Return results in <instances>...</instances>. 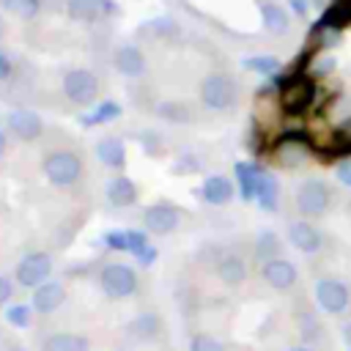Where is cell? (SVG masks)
Wrapping results in <instances>:
<instances>
[{"label":"cell","instance_id":"cell-1","mask_svg":"<svg viewBox=\"0 0 351 351\" xmlns=\"http://www.w3.org/2000/svg\"><path fill=\"white\" fill-rule=\"evenodd\" d=\"M315 96H318V88H315V82H313L310 77H304V74H296V77L285 80L282 88H280V104H282V110H285L288 115H302V112H307V110L315 104Z\"/></svg>","mask_w":351,"mask_h":351},{"label":"cell","instance_id":"cell-2","mask_svg":"<svg viewBox=\"0 0 351 351\" xmlns=\"http://www.w3.org/2000/svg\"><path fill=\"white\" fill-rule=\"evenodd\" d=\"M236 96H239V88H236L233 77H228L222 71H214V74H208L200 82V99L211 110H228V107H233L236 104Z\"/></svg>","mask_w":351,"mask_h":351},{"label":"cell","instance_id":"cell-3","mask_svg":"<svg viewBox=\"0 0 351 351\" xmlns=\"http://www.w3.org/2000/svg\"><path fill=\"white\" fill-rule=\"evenodd\" d=\"M332 203V189L321 178H307L296 189V208L302 217H321Z\"/></svg>","mask_w":351,"mask_h":351},{"label":"cell","instance_id":"cell-4","mask_svg":"<svg viewBox=\"0 0 351 351\" xmlns=\"http://www.w3.org/2000/svg\"><path fill=\"white\" fill-rule=\"evenodd\" d=\"M313 293H315L318 307H321L324 313H329V315H340V313H346V310L351 307V291H348V285H346L343 280H337V277H324V280H318L315 288H313Z\"/></svg>","mask_w":351,"mask_h":351},{"label":"cell","instance_id":"cell-5","mask_svg":"<svg viewBox=\"0 0 351 351\" xmlns=\"http://www.w3.org/2000/svg\"><path fill=\"white\" fill-rule=\"evenodd\" d=\"M44 173L55 186H71L82 176V162L74 151H52L44 159Z\"/></svg>","mask_w":351,"mask_h":351},{"label":"cell","instance_id":"cell-6","mask_svg":"<svg viewBox=\"0 0 351 351\" xmlns=\"http://www.w3.org/2000/svg\"><path fill=\"white\" fill-rule=\"evenodd\" d=\"M99 282H101V291L112 299H123V296H132L137 291V274L126 263L104 266L99 274Z\"/></svg>","mask_w":351,"mask_h":351},{"label":"cell","instance_id":"cell-7","mask_svg":"<svg viewBox=\"0 0 351 351\" xmlns=\"http://www.w3.org/2000/svg\"><path fill=\"white\" fill-rule=\"evenodd\" d=\"M310 148H313V137L304 129H291V132L277 137V159L282 165H288V167L304 162Z\"/></svg>","mask_w":351,"mask_h":351},{"label":"cell","instance_id":"cell-8","mask_svg":"<svg viewBox=\"0 0 351 351\" xmlns=\"http://www.w3.org/2000/svg\"><path fill=\"white\" fill-rule=\"evenodd\" d=\"M63 93L74 104H90L99 93V80L85 69H71L63 77Z\"/></svg>","mask_w":351,"mask_h":351},{"label":"cell","instance_id":"cell-9","mask_svg":"<svg viewBox=\"0 0 351 351\" xmlns=\"http://www.w3.org/2000/svg\"><path fill=\"white\" fill-rule=\"evenodd\" d=\"M49 271H52L49 255H47V252H30V255H25V258L19 261V266H16V280H19V285H25V288H38L41 282H47Z\"/></svg>","mask_w":351,"mask_h":351},{"label":"cell","instance_id":"cell-10","mask_svg":"<svg viewBox=\"0 0 351 351\" xmlns=\"http://www.w3.org/2000/svg\"><path fill=\"white\" fill-rule=\"evenodd\" d=\"M178 219H181L178 208L170 206V203H154V206H148L145 214H143V222H145V228H148L154 236L173 233V230L178 228Z\"/></svg>","mask_w":351,"mask_h":351},{"label":"cell","instance_id":"cell-11","mask_svg":"<svg viewBox=\"0 0 351 351\" xmlns=\"http://www.w3.org/2000/svg\"><path fill=\"white\" fill-rule=\"evenodd\" d=\"M261 274H263L266 285H271V288H277V291H288V288L296 282V277H299L296 266H293L288 258H271V261H266V263L261 266Z\"/></svg>","mask_w":351,"mask_h":351},{"label":"cell","instance_id":"cell-12","mask_svg":"<svg viewBox=\"0 0 351 351\" xmlns=\"http://www.w3.org/2000/svg\"><path fill=\"white\" fill-rule=\"evenodd\" d=\"M66 11H69V16L74 22L88 25V22H96V19L107 16V14H112L115 3L112 0H69Z\"/></svg>","mask_w":351,"mask_h":351},{"label":"cell","instance_id":"cell-13","mask_svg":"<svg viewBox=\"0 0 351 351\" xmlns=\"http://www.w3.org/2000/svg\"><path fill=\"white\" fill-rule=\"evenodd\" d=\"M288 239H291V244H293L296 250H302V252H318L321 244H324L321 230H318L313 222H307V219H296V222H291V228H288Z\"/></svg>","mask_w":351,"mask_h":351},{"label":"cell","instance_id":"cell-14","mask_svg":"<svg viewBox=\"0 0 351 351\" xmlns=\"http://www.w3.org/2000/svg\"><path fill=\"white\" fill-rule=\"evenodd\" d=\"M8 132H14L19 140H36L44 132V121L33 110H14L8 115Z\"/></svg>","mask_w":351,"mask_h":351},{"label":"cell","instance_id":"cell-15","mask_svg":"<svg viewBox=\"0 0 351 351\" xmlns=\"http://www.w3.org/2000/svg\"><path fill=\"white\" fill-rule=\"evenodd\" d=\"M63 299H66V288H63L58 280H47V282H41V285L33 291V307H36L38 313H52V310H58V307L63 304Z\"/></svg>","mask_w":351,"mask_h":351},{"label":"cell","instance_id":"cell-16","mask_svg":"<svg viewBox=\"0 0 351 351\" xmlns=\"http://www.w3.org/2000/svg\"><path fill=\"white\" fill-rule=\"evenodd\" d=\"M233 173H236L239 189H241V200H255L258 186L263 181V170L258 165H252V162H236Z\"/></svg>","mask_w":351,"mask_h":351},{"label":"cell","instance_id":"cell-17","mask_svg":"<svg viewBox=\"0 0 351 351\" xmlns=\"http://www.w3.org/2000/svg\"><path fill=\"white\" fill-rule=\"evenodd\" d=\"M217 274H219V280H222L225 285H241V282L247 280V263H244L241 255L225 252V255H219V261H217Z\"/></svg>","mask_w":351,"mask_h":351},{"label":"cell","instance_id":"cell-18","mask_svg":"<svg viewBox=\"0 0 351 351\" xmlns=\"http://www.w3.org/2000/svg\"><path fill=\"white\" fill-rule=\"evenodd\" d=\"M115 69L126 77H140L145 71V55L140 52V47L134 44H126L115 52Z\"/></svg>","mask_w":351,"mask_h":351},{"label":"cell","instance_id":"cell-19","mask_svg":"<svg viewBox=\"0 0 351 351\" xmlns=\"http://www.w3.org/2000/svg\"><path fill=\"white\" fill-rule=\"evenodd\" d=\"M200 195H203V200L211 203V206H225V203H230V197H233V184H230L225 176H208V178L203 181Z\"/></svg>","mask_w":351,"mask_h":351},{"label":"cell","instance_id":"cell-20","mask_svg":"<svg viewBox=\"0 0 351 351\" xmlns=\"http://www.w3.org/2000/svg\"><path fill=\"white\" fill-rule=\"evenodd\" d=\"M107 200L115 206V208H126L137 200V186L132 184V178L126 176H115L110 184H107Z\"/></svg>","mask_w":351,"mask_h":351},{"label":"cell","instance_id":"cell-21","mask_svg":"<svg viewBox=\"0 0 351 351\" xmlns=\"http://www.w3.org/2000/svg\"><path fill=\"white\" fill-rule=\"evenodd\" d=\"M96 154H99L101 165H107V167H123V162H126V145L118 137H101L96 143Z\"/></svg>","mask_w":351,"mask_h":351},{"label":"cell","instance_id":"cell-22","mask_svg":"<svg viewBox=\"0 0 351 351\" xmlns=\"http://www.w3.org/2000/svg\"><path fill=\"white\" fill-rule=\"evenodd\" d=\"M261 19H263V27L274 36H282L288 27H291V19H288V11L277 3H263L261 5Z\"/></svg>","mask_w":351,"mask_h":351},{"label":"cell","instance_id":"cell-23","mask_svg":"<svg viewBox=\"0 0 351 351\" xmlns=\"http://www.w3.org/2000/svg\"><path fill=\"white\" fill-rule=\"evenodd\" d=\"M351 25V0H335L324 16L318 19V27H335V30H343Z\"/></svg>","mask_w":351,"mask_h":351},{"label":"cell","instance_id":"cell-24","mask_svg":"<svg viewBox=\"0 0 351 351\" xmlns=\"http://www.w3.org/2000/svg\"><path fill=\"white\" fill-rule=\"evenodd\" d=\"M41 351H88V340L74 332H60V335H52L41 346Z\"/></svg>","mask_w":351,"mask_h":351},{"label":"cell","instance_id":"cell-25","mask_svg":"<svg viewBox=\"0 0 351 351\" xmlns=\"http://www.w3.org/2000/svg\"><path fill=\"white\" fill-rule=\"evenodd\" d=\"M255 200H258V206H261L263 211H277V206H280V186H277V178H274V176L263 173V181H261V186H258Z\"/></svg>","mask_w":351,"mask_h":351},{"label":"cell","instance_id":"cell-26","mask_svg":"<svg viewBox=\"0 0 351 351\" xmlns=\"http://www.w3.org/2000/svg\"><path fill=\"white\" fill-rule=\"evenodd\" d=\"M159 318L154 315V313H143V315H137L132 324H129V335L132 337H137V340H154L156 335H159Z\"/></svg>","mask_w":351,"mask_h":351},{"label":"cell","instance_id":"cell-27","mask_svg":"<svg viewBox=\"0 0 351 351\" xmlns=\"http://www.w3.org/2000/svg\"><path fill=\"white\" fill-rule=\"evenodd\" d=\"M118 115H121V104H118V101H101L96 110H90L88 115H82L80 123H82V126H99V123L115 121Z\"/></svg>","mask_w":351,"mask_h":351},{"label":"cell","instance_id":"cell-28","mask_svg":"<svg viewBox=\"0 0 351 351\" xmlns=\"http://www.w3.org/2000/svg\"><path fill=\"white\" fill-rule=\"evenodd\" d=\"M280 239H277V233H271V230H263L261 236H258V241H255V255H258V261H271V258H280Z\"/></svg>","mask_w":351,"mask_h":351},{"label":"cell","instance_id":"cell-29","mask_svg":"<svg viewBox=\"0 0 351 351\" xmlns=\"http://www.w3.org/2000/svg\"><path fill=\"white\" fill-rule=\"evenodd\" d=\"M244 69L258 71V74H277L280 71V60L274 55H252L244 60Z\"/></svg>","mask_w":351,"mask_h":351},{"label":"cell","instance_id":"cell-30","mask_svg":"<svg viewBox=\"0 0 351 351\" xmlns=\"http://www.w3.org/2000/svg\"><path fill=\"white\" fill-rule=\"evenodd\" d=\"M3 5H5L11 14L22 16V19L36 16V14H38V8H41V3H38V0H3Z\"/></svg>","mask_w":351,"mask_h":351},{"label":"cell","instance_id":"cell-31","mask_svg":"<svg viewBox=\"0 0 351 351\" xmlns=\"http://www.w3.org/2000/svg\"><path fill=\"white\" fill-rule=\"evenodd\" d=\"M5 321H8L11 326L25 329V326L30 324V307H27V304H11V307L5 310Z\"/></svg>","mask_w":351,"mask_h":351},{"label":"cell","instance_id":"cell-32","mask_svg":"<svg viewBox=\"0 0 351 351\" xmlns=\"http://www.w3.org/2000/svg\"><path fill=\"white\" fill-rule=\"evenodd\" d=\"M162 118H167V121H178V123H184V121H189V112H186V107L184 104H176V101H165V104H159V110H156Z\"/></svg>","mask_w":351,"mask_h":351},{"label":"cell","instance_id":"cell-33","mask_svg":"<svg viewBox=\"0 0 351 351\" xmlns=\"http://www.w3.org/2000/svg\"><path fill=\"white\" fill-rule=\"evenodd\" d=\"M189 351H225L219 340H214L211 335H195L189 343Z\"/></svg>","mask_w":351,"mask_h":351},{"label":"cell","instance_id":"cell-34","mask_svg":"<svg viewBox=\"0 0 351 351\" xmlns=\"http://www.w3.org/2000/svg\"><path fill=\"white\" fill-rule=\"evenodd\" d=\"M104 244L112 250H126L129 252V230H110L104 233Z\"/></svg>","mask_w":351,"mask_h":351},{"label":"cell","instance_id":"cell-35","mask_svg":"<svg viewBox=\"0 0 351 351\" xmlns=\"http://www.w3.org/2000/svg\"><path fill=\"white\" fill-rule=\"evenodd\" d=\"M337 178L351 189V159H343V162H337Z\"/></svg>","mask_w":351,"mask_h":351},{"label":"cell","instance_id":"cell-36","mask_svg":"<svg viewBox=\"0 0 351 351\" xmlns=\"http://www.w3.org/2000/svg\"><path fill=\"white\" fill-rule=\"evenodd\" d=\"M335 156H351V132H346V137L335 145Z\"/></svg>","mask_w":351,"mask_h":351},{"label":"cell","instance_id":"cell-37","mask_svg":"<svg viewBox=\"0 0 351 351\" xmlns=\"http://www.w3.org/2000/svg\"><path fill=\"white\" fill-rule=\"evenodd\" d=\"M11 291H14V285H11V280H5V277H0V304H5V302L11 299Z\"/></svg>","mask_w":351,"mask_h":351},{"label":"cell","instance_id":"cell-38","mask_svg":"<svg viewBox=\"0 0 351 351\" xmlns=\"http://www.w3.org/2000/svg\"><path fill=\"white\" fill-rule=\"evenodd\" d=\"M8 74H11V60L5 52H0V80H5Z\"/></svg>","mask_w":351,"mask_h":351},{"label":"cell","instance_id":"cell-39","mask_svg":"<svg viewBox=\"0 0 351 351\" xmlns=\"http://www.w3.org/2000/svg\"><path fill=\"white\" fill-rule=\"evenodd\" d=\"M291 8H293L299 16H304V14H307V3H304V0H291Z\"/></svg>","mask_w":351,"mask_h":351},{"label":"cell","instance_id":"cell-40","mask_svg":"<svg viewBox=\"0 0 351 351\" xmlns=\"http://www.w3.org/2000/svg\"><path fill=\"white\" fill-rule=\"evenodd\" d=\"M343 337H346V343L351 346V321H348V324L343 326Z\"/></svg>","mask_w":351,"mask_h":351},{"label":"cell","instance_id":"cell-41","mask_svg":"<svg viewBox=\"0 0 351 351\" xmlns=\"http://www.w3.org/2000/svg\"><path fill=\"white\" fill-rule=\"evenodd\" d=\"M3 154H5V132H0V159H3Z\"/></svg>","mask_w":351,"mask_h":351},{"label":"cell","instance_id":"cell-42","mask_svg":"<svg viewBox=\"0 0 351 351\" xmlns=\"http://www.w3.org/2000/svg\"><path fill=\"white\" fill-rule=\"evenodd\" d=\"M288 351H313V348H307V346H293V348H288Z\"/></svg>","mask_w":351,"mask_h":351},{"label":"cell","instance_id":"cell-43","mask_svg":"<svg viewBox=\"0 0 351 351\" xmlns=\"http://www.w3.org/2000/svg\"><path fill=\"white\" fill-rule=\"evenodd\" d=\"M11 351H22V348H11Z\"/></svg>","mask_w":351,"mask_h":351}]
</instances>
